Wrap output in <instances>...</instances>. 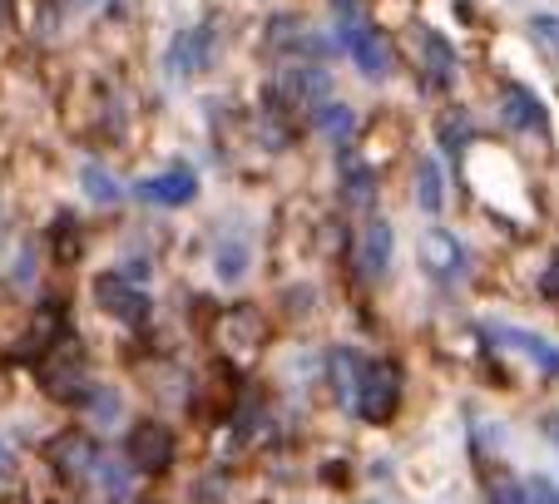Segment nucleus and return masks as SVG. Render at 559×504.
I'll return each mask as SVG.
<instances>
[{"mask_svg":"<svg viewBox=\"0 0 559 504\" xmlns=\"http://www.w3.org/2000/svg\"><path fill=\"white\" fill-rule=\"evenodd\" d=\"M500 341H506V347H515L520 357H530L539 371H545V376H559V347H549L545 336L520 332V326H506V332H500Z\"/></svg>","mask_w":559,"mask_h":504,"instance_id":"obj_13","label":"nucleus"},{"mask_svg":"<svg viewBox=\"0 0 559 504\" xmlns=\"http://www.w3.org/2000/svg\"><path fill=\"white\" fill-rule=\"evenodd\" d=\"M209 55H213V31L209 25H193V31H183V35H174V45H169V74H179V80H189V74H199L203 64H209Z\"/></svg>","mask_w":559,"mask_h":504,"instance_id":"obj_9","label":"nucleus"},{"mask_svg":"<svg viewBox=\"0 0 559 504\" xmlns=\"http://www.w3.org/2000/svg\"><path fill=\"white\" fill-rule=\"evenodd\" d=\"M486 504H535V500H530V490L520 480H496L486 494Z\"/></svg>","mask_w":559,"mask_h":504,"instance_id":"obj_18","label":"nucleus"},{"mask_svg":"<svg viewBox=\"0 0 559 504\" xmlns=\"http://www.w3.org/2000/svg\"><path fill=\"white\" fill-rule=\"evenodd\" d=\"M85 193H90V199H99V203H115L119 199V189L109 183L105 168H85Z\"/></svg>","mask_w":559,"mask_h":504,"instance_id":"obj_19","label":"nucleus"},{"mask_svg":"<svg viewBox=\"0 0 559 504\" xmlns=\"http://www.w3.org/2000/svg\"><path fill=\"white\" fill-rule=\"evenodd\" d=\"M213 267H218V277L228 287H238L248 277V267H253V257H248L243 242H223V248H218V263H213Z\"/></svg>","mask_w":559,"mask_h":504,"instance_id":"obj_17","label":"nucleus"},{"mask_svg":"<svg viewBox=\"0 0 559 504\" xmlns=\"http://www.w3.org/2000/svg\"><path fill=\"white\" fill-rule=\"evenodd\" d=\"M530 31H535L539 45H549L559 55V15H530Z\"/></svg>","mask_w":559,"mask_h":504,"instance_id":"obj_20","label":"nucleus"},{"mask_svg":"<svg viewBox=\"0 0 559 504\" xmlns=\"http://www.w3.org/2000/svg\"><path fill=\"white\" fill-rule=\"evenodd\" d=\"M539 292H545L549 302H559V257H549V267L539 273Z\"/></svg>","mask_w":559,"mask_h":504,"instance_id":"obj_21","label":"nucleus"},{"mask_svg":"<svg viewBox=\"0 0 559 504\" xmlns=\"http://www.w3.org/2000/svg\"><path fill=\"white\" fill-rule=\"evenodd\" d=\"M95 302H99V312H109L115 322H124V326H144L148 312H154L148 292L139 283H129L124 273H99L95 277Z\"/></svg>","mask_w":559,"mask_h":504,"instance_id":"obj_3","label":"nucleus"},{"mask_svg":"<svg viewBox=\"0 0 559 504\" xmlns=\"http://www.w3.org/2000/svg\"><path fill=\"white\" fill-rule=\"evenodd\" d=\"M416 203H421L426 213L445 208V179H441V164H436V158H421V168H416Z\"/></svg>","mask_w":559,"mask_h":504,"instance_id":"obj_15","label":"nucleus"},{"mask_svg":"<svg viewBox=\"0 0 559 504\" xmlns=\"http://www.w3.org/2000/svg\"><path fill=\"white\" fill-rule=\"evenodd\" d=\"M124 460L139 475H164L174 465V431L164 420H139L124 435Z\"/></svg>","mask_w":559,"mask_h":504,"instance_id":"obj_2","label":"nucleus"},{"mask_svg":"<svg viewBox=\"0 0 559 504\" xmlns=\"http://www.w3.org/2000/svg\"><path fill=\"white\" fill-rule=\"evenodd\" d=\"M148 203H169V208H183V203L199 199V179H193L189 168H169V173H158V179L139 183Z\"/></svg>","mask_w":559,"mask_h":504,"instance_id":"obj_11","label":"nucleus"},{"mask_svg":"<svg viewBox=\"0 0 559 504\" xmlns=\"http://www.w3.org/2000/svg\"><path fill=\"white\" fill-rule=\"evenodd\" d=\"M317 129H322V134H328L337 148H347L352 134H357V115H352L347 105H337V99H328V105H322V115H317Z\"/></svg>","mask_w":559,"mask_h":504,"instance_id":"obj_14","label":"nucleus"},{"mask_svg":"<svg viewBox=\"0 0 559 504\" xmlns=\"http://www.w3.org/2000/svg\"><path fill=\"white\" fill-rule=\"evenodd\" d=\"M391 248H396V232L381 213H367L361 218V232H357V267L367 283H381L391 273Z\"/></svg>","mask_w":559,"mask_h":504,"instance_id":"obj_4","label":"nucleus"},{"mask_svg":"<svg viewBox=\"0 0 559 504\" xmlns=\"http://www.w3.org/2000/svg\"><path fill=\"white\" fill-rule=\"evenodd\" d=\"M50 465L64 475V480H85V475L99 465V451L90 435H60V441L50 445Z\"/></svg>","mask_w":559,"mask_h":504,"instance_id":"obj_10","label":"nucleus"},{"mask_svg":"<svg viewBox=\"0 0 559 504\" xmlns=\"http://www.w3.org/2000/svg\"><path fill=\"white\" fill-rule=\"evenodd\" d=\"M342 45L352 50V60H357V70L367 74V80H386V74H391V45L381 40L371 25L347 21V25H342Z\"/></svg>","mask_w":559,"mask_h":504,"instance_id":"obj_6","label":"nucleus"},{"mask_svg":"<svg viewBox=\"0 0 559 504\" xmlns=\"http://www.w3.org/2000/svg\"><path fill=\"white\" fill-rule=\"evenodd\" d=\"M500 109H506V124L520 129V134H539V139L549 134V115L530 84H506L500 89Z\"/></svg>","mask_w":559,"mask_h":504,"instance_id":"obj_7","label":"nucleus"},{"mask_svg":"<svg viewBox=\"0 0 559 504\" xmlns=\"http://www.w3.org/2000/svg\"><path fill=\"white\" fill-rule=\"evenodd\" d=\"M332 5H337V11L347 15V21H352V15H357V0H332Z\"/></svg>","mask_w":559,"mask_h":504,"instance_id":"obj_23","label":"nucleus"},{"mask_svg":"<svg viewBox=\"0 0 559 504\" xmlns=\"http://www.w3.org/2000/svg\"><path fill=\"white\" fill-rule=\"evenodd\" d=\"M357 396H352V406H357V416L367 420V425H386L396 410H402V367L386 357H361L357 367Z\"/></svg>","mask_w":559,"mask_h":504,"instance_id":"obj_1","label":"nucleus"},{"mask_svg":"<svg viewBox=\"0 0 559 504\" xmlns=\"http://www.w3.org/2000/svg\"><path fill=\"white\" fill-rule=\"evenodd\" d=\"M416 40H421V55H426V70H431V80L441 84V89H451L455 84V50H451V40H445L441 31H431V25H421L416 31Z\"/></svg>","mask_w":559,"mask_h":504,"instance_id":"obj_12","label":"nucleus"},{"mask_svg":"<svg viewBox=\"0 0 559 504\" xmlns=\"http://www.w3.org/2000/svg\"><path fill=\"white\" fill-rule=\"evenodd\" d=\"M342 173H347V179H342V193H347V203L367 213V203L377 199V173H371V164H347Z\"/></svg>","mask_w":559,"mask_h":504,"instance_id":"obj_16","label":"nucleus"},{"mask_svg":"<svg viewBox=\"0 0 559 504\" xmlns=\"http://www.w3.org/2000/svg\"><path fill=\"white\" fill-rule=\"evenodd\" d=\"M277 89H283V99L297 109H322L332 99V74L312 60H293L283 70V80H277Z\"/></svg>","mask_w":559,"mask_h":504,"instance_id":"obj_5","label":"nucleus"},{"mask_svg":"<svg viewBox=\"0 0 559 504\" xmlns=\"http://www.w3.org/2000/svg\"><path fill=\"white\" fill-rule=\"evenodd\" d=\"M11 451H5V441H0V484H5V480H11Z\"/></svg>","mask_w":559,"mask_h":504,"instance_id":"obj_22","label":"nucleus"},{"mask_svg":"<svg viewBox=\"0 0 559 504\" xmlns=\"http://www.w3.org/2000/svg\"><path fill=\"white\" fill-rule=\"evenodd\" d=\"M421 263L431 277H461L465 273V242L445 228H431L421 238Z\"/></svg>","mask_w":559,"mask_h":504,"instance_id":"obj_8","label":"nucleus"}]
</instances>
